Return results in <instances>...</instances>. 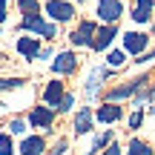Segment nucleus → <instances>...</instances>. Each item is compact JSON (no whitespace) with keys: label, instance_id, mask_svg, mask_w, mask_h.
Returning <instances> with one entry per match:
<instances>
[{"label":"nucleus","instance_id":"obj_1","mask_svg":"<svg viewBox=\"0 0 155 155\" xmlns=\"http://www.w3.org/2000/svg\"><path fill=\"white\" fill-rule=\"evenodd\" d=\"M150 83H152L150 72L129 75V78H124V81H118V83H109L106 92H104V101H106V104H124V106H127L129 101H132L135 95H141Z\"/></svg>","mask_w":155,"mask_h":155},{"label":"nucleus","instance_id":"obj_2","mask_svg":"<svg viewBox=\"0 0 155 155\" xmlns=\"http://www.w3.org/2000/svg\"><path fill=\"white\" fill-rule=\"evenodd\" d=\"M112 78H115V72H112L106 63H92V66L86 69L83 83H81L83 101H86L89 106H92L95 101H101V98H104V92H106V86L112 83Z\"/></svg>","mask_w":155,"mask_h":155},{"label":"nucleus","instance_id":"obj_3","mask_svg":"<svg viewBox=\"0 0 155 155\" xmlns=\"http://www.w3.org/2000/svg\"><path fill=\"white\" fill-rule=\"evenodd\" d=\"M17 29H20V32L35 35V38H40V40H49V43L61 38V26H58V23H52L49 17H43V15H29V17H20Z\"/></svg>","mask_w":155,"mask_h":155},{"label":"nucleus","instance_id":"obj_4","mask_svg":"<svg viewBox=\"0 0 155 155\" xmlns=\"http://www.w3.org/2000/svg\"><path fill=\"white\" fill-rule=\"evenodd\" d=\"M98 26H101V23L95 20V17H81V20L69 29V35H66L69 46H72V49H89V46H92V40H95Z\"/></svg>","mask_w":155,"mask_h":155},{"label":"nucleus","instance_id":"obj_5","mask_svg":"<svg viewBox=\"0 0 155 155\" xmlns=\"http://www.w3.org/2000/svg\"><path fill=\"white\" fill-rule=\"evenodd\" d=\"M26 121H29V129H35V132H40V135H52V132H55L58 112L52 109V106L38 104V106H29Z\"/></svg>","mask_w":155,"mask_h":155},{"label":"nucleus","instance_id":"obj_6","mask_svg":"<svg viewBox=\"0 0 155 155\" xmlns=\"http://www.w3.org/2000/svg\"><path fill=\"white\" fill-rule=\"evenodd\" d=\"M43 12L52 23L58 26H69V23H78V9L72 0H46L43 3Z\"/></svg>","mask_w":155,"mask_h":155},{"label":"nucleus","instance_id":"obj_7","mask_svg":"<svg viewBox=\"0 0 155 155\" xmlns=\"http://www.w3.org/2000/svg\"><path fill=\"white\" fill-rule=\"evenodd\" d=\"M121 49L135 61V58H141L144 52L152 49V38L141 29H127V32H121Z\"/></svg>","mask_w":155,"mask_h":155},{"label":"nucleus","instance_id":"obj_8","mask_svg":"<svg viewBox=\"0 0 155 155\" xmlns=\"http://www.w3.org/2000/svg\"><path fill=\"white\" fill-rule=\"evenodd\" d=\"M49 69H52L55 78H63V81H66V78H72L78 69H81V58H78L75 49H61L55 58H52Z\"/></svg>","mask_w":155,"mask_h":155},{"label":"nucleus","instance_id":"obj_9","mask_svg":"<svg viewBox=\"0 0 155 155\" xmlns=\"http://www.w3.org/2000/svg\"><path fill=\"white\" fill-rule=\"evenodd\" d=\"M124 15H127L124 0H98L95 3V20L104 26H118Z\"/></svg>","mask_w":155,"mask_h":155},{"label":"nucleus","instance_id":"obj_10","mask_svg":"<svg viewBox=\"0 0 155 155\" xmlns=\"http://www.w3.org/2000/svg\"><path fill=\"white\" fill-rule=\"evenodd\" d=\"M95 106L83 104L81 109L72 112V138H89L95 132Z\"/></svg>","mask_w":155,"mask_h":155},{"label":"nucleus","instance_id":"obj_11","mask_svg":"<svg viewBox=\"0 0 155 155\" xmlns=\"http://www.w3.org/2000/svg\"><path fill=\"white\" fill-rule=\"evenodd\" d=\"M127 121V106L124 104H101L95 106V124H101V127H115V124Z\"/></svg>","mask_w":155,"mask_h":155},{"label":"nucleus","instance_id":"obj_12","mask_svg":"<svg viewBox=\"0 0 155 155\" xmlns=\"http://www.w3.org/2000/svg\"><path fill=\"white\" fill-rule=\"evenodd\" d=\"M118 38H121V26H104V23H101L98 32H95L92 46H89V52H95V55H106Z\"/></svg>","mask_w":155,"mask_h":155},{"label":"nucleus","instance_id":"obj_13","mask_svg":"<svg viewBox=\"0 0 155 155\" xmlns=\"http://www.w3.org/2000/svg\"><path fill=\"white\" fill-rule=\"evenodd\" d=\"M66 92H69V89H66V83H63V78H49V81L43 83V89H40V104L58 109V104L63 101Z\"/></svg>","mask_w":155,"mask_h":155},{"label":"nucleus","instance_id":"obj_14","mask_svg":"<svg viewBox=\"0 0 155 155\" xmlns=\"http://www.w3.org/2000/svg\"><path fill=\"white\" fill-rule=\"evenodd\" d=\"M15 52L23 58V63H35L40 58V52H43L40 38H35V35H20V38L15 40Z\"/></svg>","mask_w":155,"mask_h":155},{"label":"nucleus","instance_id":"obj_15","mask_svg":"<svg viewBox=\"0 0 155 155\" xmlns=\"http://www.w3.org/2000/svg\"><path fill=\"white\" fill-rule=\"evenodd\" d=\"M115 141H118V132L112 127H106V129H101V132H92V135H89L86 150H83V152H86V155H101L109 144H115Z\"/></svg>","mask_w":155,"mask_h":155},{"label":"nucleus","instance_id":"obj_16","mask_svg":"<svg viewBox=\"0 0 155 155\" xmlns=\"http://www.w3.org/2000/svg\"><path fill=\"white\" fill-rule=\"evenodd\" d=\"M46 150H49V141L40 132H29L26 138H20V144H17V152L20 155H46Z\"/></svg>","mask_w":155,"mask_h":155},{"label":"nucleus","instance_id":"obj_17","mask_svg":"<svg viewBox=\"0 0 155 155\" xmlns=\"http://www.w3.org/2000/svg\"><path fill=\"white\" fill-rule=\"evenodd\" d=\"M155 15V0H132V9H129V17L138 26H150Z\"/></svg>","mask_w":155,"mask_h":155},{"label":"nucleus","instance_id":"obj_18","mask_svg":"<svg viewBox=\"0 0 155 155\" xmlns=\"http://www.w3.org/2000/svg\"><path fill=\"white\" fill-rule=\"evenodd\" d=\"M124 155H155V147L141 135H129L127 147H124Z\"/></svg>","mask_w":155,"mask_h":155},{"label":"nucleus","instance_id":"obj_19","mask_svg":"<svg viewBox=\"0 0 155 155\" xmlns=\"http://www.w3.org/2000/svg\"><path fill=\"white\" fill-rule=\"evenodd\" d=\"M104 63H106V66L112 69V72H121V69H124V66L129 63V55H127V52L121 49V46H118V49L112 46V49H109V52L104 55Z\"/></svg>","mask_w":155,"mask_h":155},{"label":"nucleus","instance_id":"obj_20","mask_svg":"<svg viewBox=\"0 0 155 155\" xmlns=\"http://www.w3.org/2000/svg\"><path fill=\"white\" fill-rule=\"evenodd\" d=\"M6 132H9L12 138H26V135H29V121H26L23 115L9 118V124H6Z\"/></svg>","mask_w":155,"mask_h":155},{"label":"nucleus","instance_id":"obj_21","mask_svg":"<svg viewBox=\"0 0 155 155\" xmlns=\"http://www.w3.org/2000/svg\"><path fill=\"white\" fill-rule=\"evenodd\" d=\"M69 150H72V138L69 135H55V141L49 144L46 155H66Z\"/></svg>","mask_w":155,"mask_h":155},{"label":"nucleus","instance_id":"obj_22","mask_svg":"<svg viewBox=\"0 0 155 155\" xmlns=\"http://www.w3.org/2000/svg\"><path fill=\"white\" fill-rule=\"evenodd\" d=\"M144 118H147V109H132V112L127 115V129H129V135H138V132H141Z\"/></svg>","mask_w":155,"mask_h":155},{"label":"nucleus","instance_id":"obj_23","mask_svg":"<svg viewBox=\"0 0 155 155\" xmlns=\"http://www.w3.org/2000/svg\"><path fill=\"white\" fill-rule=\"evenodd\" d=\"M23 86H29L26 78H0V92H17Z\"/></svg>","mask_w":155,"mask_h":155},{"label":"nucleus","instance_id":"obj_24","mask_svg":"<svg viewBox=\"0 0 155 155\" xmlns=\"http://www.w3.org/2000/svg\"><path fill=\"white\" fill-rule=\"evenodd\" d=\"M15 3H17V12H20L23 17L40 15V0H15Z\"/></svg>","mask_w":155,"mask_h":155},{"label":"nucleus","instance_id":"obj_25","mask_svg":"<svg viewBox=\"0 0 155 155\" xmlns=\"http://www.w3.org/2000/svg\"><path fill=\"white\" fill-rule=\"evenodd\" d=\"M55 112H58V115H72V112H75V92H72V89L63 95V101L58 104V109H55Z\"/></svg>","mask_w":155,"mask_h":155},{"label":"nucleus","instance_id":"obj_26","mask_svg":"<svg viewBox=\"0 0 155 155\" xmlns=\"http://www.w3.org/2000/svg\"><path fill=\"white\" fill-rule=\"evenodd\" d=\"M17 147H15V138L9 132H0V155H15Z\"/></svg>","mask_w":155,"mask_h":155},{"label":"nucleus","instance_id":"obj_27","mask_svg":"<svg viewBox=\"0 0 155 155\" xmlns=\"http://www.w3.org/2000/svg\"><path fill=\"white\" fill-rule=\"evenodd\" d=\"M135 66H147V63H155V49H150V52H144L141 58H135Z\"/></svg>","mask_w":155,"mask_h":155},{"label":"nucleus","instance_id":"obj_28","mask_svg":"<svg viewBox=\"0 0 155 155\" xmlns=\"http://www.w3.org/2000/svg\"><path fill=\"white\" fill-rule=\"evenodd\" d=\"M101 155H124V147H121V144L115 141V144H109V147H106V150L101 152Z\"/></svg>","mask_w":155,"mask_h":155},{"label":"nucleus","instance_id":"obj_29","mask_svg":"<svg viewBox=\"0 0 155 155\" xmlns=\"http://www.w3.org/2000/svg\"><path fill=\"white\" fill-rule=\"evenodd\" d=\"M55 55H58V49H52V46H43V52H40L38 61H49V58H55Z\"/></svg>","mask_w":155,"mask_h":155},{"label":"nucleus","instance_id":"obj_30","mask_svg":"<svg viewBox=\"0 0 155 155\" xmlns=\"http://www.w3.org/2000/svg\"><path fill=\"white\" fill-rule=\"evenodd\" d=\"M6 12H9V0H0V26H3V23H6V17H9Z\"/></svg>","mask_w":155,"mask_h":155},{"label":"nucleus","instance_id":"obj_31","mask_svg":"<svg viewBox=\"0 0 155 155\" xmlns=\"http://www.w3.org/2000/svg\"><path fill=\"white\" fill-rule=\"evenodd\" d=\"M147 115H152V118H155V104H150V106H147Z\"/></svg>","mask_w":155,"mask_h":155},{"label":"nucleus","instance_id":"obj_32","mask_svg":"<svg viewBox=\"0 0 155 155\" xmlns=\"http://www.w3.org/2000/svg\"><path fill=\"white\" fill-rule=\"evenodd\" d=\"M72 3H86V0H72Z\"/></svg>","mask_w":155,"mask_h":155},{"label":"nucleus","instance_id":"obj_33","mask_svg":"<svg viewBox=\"0 0 155 155\" xmlns=\"http://www.w3.org/2000/svg\"><path fill=\"white\" fill-rule=\"evenodd\" d=\"M0 35H3V29H0Z\"/></svg>","mask_w":155,"mask_h":155}]
</instances>
